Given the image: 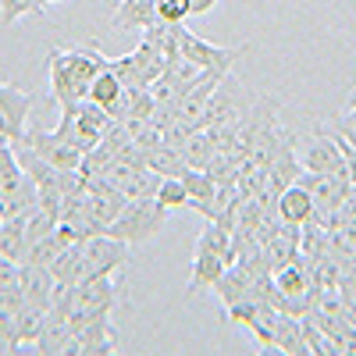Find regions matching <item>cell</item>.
<instances>
[{"label": "cell", "mask_w": 356, "mask_h": 356, "mask_svg": "<svg viewBox=\"0 0 356 356\" xmlns=\"http://www.w3.org/2000/svg\"><path fill=\"white\" fill-rule=\"evenodd\" d=\"M47 68H50V97L61 104V107H72V104L86 100V93L79 89V82L72 79V72H68V65H65V47H54V50H50Z\"/></svg>", "instance_id": "cell-13"}, {"label": "cell", "mask_w": 356, "mask_h": 356, "mask_svg": "<svg viewBox=\"0 0 356 356\" xmlns=\"http://www.w3.org/2000/svg\"><path fill=\"white\" fill-rule=\"evenodd\" d=\"M129 250L122 239L114 235H93L82 243V278H100V275H114L129 264Z\"/></svg>", "instance_id": "cell-6"}, {"label": "cell", "mask_w": 356, "mask_h": 356, "mask_svg": "<svg viewBox=\"0 0 356 356\" xmlns=\"http://www.w3.org/2000/svg\"><path fill=\"white\" fill-rule=\"evenodd\" d=\"M11 282H18V260H11V257L0 253V289L11 285Z\"/></svg>", "instance_id": "cell-37"}, {"label": "cell", "mask_w": 356, "mask_h": 356, "mask_svg": "<svg viewBox=\"0 0 356 356\" xmlns=\"http://www.w3.org/2000/svg\"><path fill=\"white\" fill-rule=\"evenodd\" d=\"M225 260L218 253H207V250H196L193 253V271H189V292L203 289V285H214V278L225 271Z\"/></svg>", "instance_id": "cell-21"}, {"label": "cell", "mask_w": 356, "mask_h": 356, "mask_svg": "<svg viewBox=\"0 0 356 356\" xmlns=\"http://www.w3.org/2000/svg\"><path fill=\"white\" fill-rule=\"evenodd\" d=\"M61 250H65V243L57 239V232H54V235H43V239H36L33 246L25 250V260H22V264H47V267H50L54 257L61 253Z\"/></svg>", "instance_id": "cell-29"}, {"label": "cell", "mask_w": 356, "mask_h": 356, "mask_svg": "<svg viewBox=\"0 0 356 356\" xmlns=\"http://www.w3.org/2000/svg\"><path fill=\"white\" fill-rule=\"evenodd\" d=\"M300 321H303V339H307V349H310L314 356H339V353H335V346H332V339L317 328V321H314L310 314H303Z\"/></svg>", "instance_id": "cell-30"}, {"label": "cell", "mask_w": 356, "mask_h": 356, "mask_svg": "<svg viewBox=\"0 0 356 356\" xmlns=\"http://www.w3.org/2000/svg\"><path fill=\"white\" fill-rule=\"evenodd\" d=\"M246 50H250V43H239V47H214V43L200 40L196 33H189L186 25H178V54H182L186 61H193L196 68H203V72L228 75V68L239 61Z\"/></svg>", "instance_id": "cell-3"}, {"label": "cell", "mask_w": 356, "mask_h": 356, "mask_svg": "<svg viewBox=\"0 0 356 356\" xmlns=\"http://www.w3.org/2000/svg\"><path fill=\"white\" fill-rule=\"evenodd\" d=\"M349 324H353V328H356V310H353V314H349Z\"/></svg>", "instance_id": "cell-41"}, {"label": "cell", "mask_w": 356, "mask_h": 356, "mask_svg": "<svg viewBox=\"0 0 356 356\" xmlns=\"http://www.w3.org/2000/svg\"><path fill=\"white\" fill-rule=\"evenodd\" d=\"M278 218L282 221H296V225H303L310 214H314V196L303 189V186H289V189H282V196H278Z\"/></svg>", "instance_id": "cell-19"}, {"label": "cell", "mask_w": 356, "mask_h": 356, "mask_svg": "<svg viewBox=\"0 0 356 356\" xmlns=\"http://www.w3.org/2000/svg\"><path fill=\"white\" fill-rule=\"evenodd\" d=\"M154 8H157V22H168V25H182L193 15L189 0H154Z\"/></svg>", "instance_id": "cell-31"}, {"label": "cell", "mask_w": 356, "mask_h": 356, "mask_svg": "<svg viewBox=\"0 0 356 356\" xmlns=\"http://www.w3.org/2000/svg\"><path fill=\"white\" fill-rule=\"evenodd\" d=\"M346 107H356V93H353V97H349V104H346Z\"/></svg>", "instance_id": "cell-42"}, {"label": "cell", "mask_w": 356, "mask_h": 356, "mask_svg": "<svg viewBox=\"0 0 356 356\" xmlns=\"http://www.w3.org/2000/svg\"><path fill=\"white\" fill-rule=\"evenodd\" d=\"M157 22V8L154 0H122L111 18V29L125 33V29H150Z\"/></svg>", "instance_id": "cell-17"}, {"label": "cell", "mask_w": 356, "mask_h": 356, "mask_svg": "<svg viewBox=\"0 0 356 356\" xmlns=\"http://www.w3.org/2000/svg\"><path fill=\"white\" fill-rule=\"evenodd\" d=\"M118 303H125V275L114 271V275H100V278H82L75 285V296H72V317H82V314H93V310H114Z\"/></svg>", "instance_id": "cell-2"}, {"label": "cell", "mask_w": 356, "mask_h": 356, "mask_svg": "<svg viewBox=\"0 0 356 356\" xmlns=\"http://www.w3.org/2000/svg\"><path fill=\"white\" fill-rule=\"evenodd\" d=\"M275 353L285 356H310L307 339H303V321L292 314H278L275 321Z\"/></svg>", "instance_id": "cell-16"}, {"label": "cell", "mask_w": 356, "mask_h": 356, "mask_svg": "<svg viewBox=\"0 0 356 356\" xmlns=\"http://www.w3.org/2000/svg\"><path fill=\"white\" fill-rule=\"evenodd\" d=\"M200 75H203V68H196L193 61H186V57H175V61L164 65L161 79L150 86V93L161 107H178V100L200 82Z\"/></svg>", "instance_id": "cell-7"}, {"label": "cell", "mask_w": 356, "mask_h": 356, "mask_svg": "<svg viewBox=\"0 0 356 356\" xmlns=\"http://www.w3.org/2000/svg\"><path fill=\"white\" fill-rule=\"evenodd\" d=\"M189 8H193V15H207L218 8V0H189Z\"/></svg>", "instance_id": "cell-39"}, {"label": "cell", "mask_w": 356, "mask_h": 356, "mask_svg": "<svg viewBox=\"0 0 356 356\" xmlns=\"http://www.w3.org/2000/svg\"><path fill=\"white\" fill-rule=\"evenodd\" d=\"M146 168H150L154 175L161 178H182V171L189 168L182 150H171V146H157V150H146Z\"/></svg>", "instance_id": "cell-22"}, {"label": "cell", "mask_w": 356, "mask_h": 356, "mask_svg": "<svg viewBox=\"0 0 356 356\" xmlns=\"http://www.w3.org/2000/svg\"><path fill=\"white\" fill-rule=\"evenodd\" d=\"M300 164H303V171L332 175V178H349V182H353L349 164H346V157H342V150H339V143L332 139L328 125H321V122L314 125V136H310V143H307Z\"/></svg>", "instance_id": "cell-5"}, {"label": "cell", "mask_w": 356, "mask_h": 356, "mask_svg": "<svg viewBox=\"0 0 356 356\" xmlns=\"http://www.w3.org/2000/svg\"><path fill=\"white\" fill-rule=\"evenodd\" d=\"M36 353H43V356H75V328L68 321V310H61V307L47 310L43 332L36 339Z\"/></svg>", "instance_id": "cell-10"}, {"label": "cell", "mask_w": 356, "mask_h": 356, "mask_svg": "<svg viewBox=\"0 0 356 356\" xmlns=\"http://www.w3.org/2000/svg\"><path fill=\"white\" fill-rule=\"evenodd\" d=\"M18 146H29L36 157H43V161L54 164V168H65V171H79V164H82V154L75 150L68 139L57 136V132L33 129V132H25V139H22Z\"/></svg>", "instance_id": "cell-9"}, {"label": "cell", "mask_w": 356, "mask_h": 356, "mask_svg": "<svg viewBox=\"0 0 356 356\" xmlns=\"http://www.w3.org/2000/svg\"><path fill=\"white\" fill-rule=\"evenodd\" d=\"M22 15H43L36 0H0V22L15 25Z\"/></svg>", "instance_id": "cell-33"}, {"label": "cell", "mask_w": 356, "mask_h": 356, "mask_svg": "<svg viewBox=\"0 0 356 356\" xmlns=\"http://www.w3.org/2000/svg\"><path fill=\"white\" fill-rule=\"evenodd\" d=\"M65 65H68L72 79L79 82V89L89 97V86H93V79L107 68V54H100L97 47H68V50H65Z\"/></svg>", "instance_id": "cell-14"}, {"label": "cell", "mask_w": 356, "mask_h": 356, "mask_svg": "<svg viewBox=\"0 0 356 356\" xmlns=\"http://www.w3.org/2000/svg\"><path fill=\"white\" fill-rule=\"evenodd\" d=\"M328 239H332V228H324V225H317V221H303L300 253H303V257H321V253H328Z\"/></svg>", "instance_id": "cell-27"}, {"label": "cell", "mask_w": 356, "mask_h": 356, "mask_svg": "<svg viewBox=\"0 0 356 356\" xmlns=\"http://www.w3.org/2000/svg\"><path fill=\"white\" fill-rule=\"evenodd\" d=\"M164 225H168V207H161L157 196H136L122 207V214L107 225V235L122 239L125 246H143V243H150L157 232H164Z\"/></svg>", "instance_id": "cell-1"}, {"label": "cell", "mask_w": 356, "mask_h": 356, "mask_svg": "<svg viewBox=\"0 0 356 356\" xmlns=\"http://www.w3.org/2000/svg\"><path fill=\"white\" fill-rule=\"evenodd\" d=\"M18 285H22V292H25V303L50 310L57 278H54V271H50L47 264H18Z\"/></svg>", "instance_id": "cell-11"}, {"label": "cell", "mask_w": 356, "mask_h": 356, "mask_svg": "<svg viewBox=\"0 0 356 356\" xmlns=\"http://www.w3.org/2000/svg\"><path fill=\"white\" fill-rule=\"evenodd\" d=\"M22 339H18V324H15V314H0V356L8 353H18Z\"/></svg>", "instance_id": "cell-34"}, {"label": "cell", "mask_w": 356, "mask_h": 356, "mask_svg": "<svg viewBox=\"0 0 356 356\" xmlns=\"http://www.w3.org/2000/svg\"><path fill=\"white\" fill-rule=\"evenodd\" d=\"M211 289L221 296V303H225V310H228L232 303H239V300H246V296H253V278H250L246 267L228 264L225 271L214 278V285H211Z\"/></svg>", "instance_id": "cell-15"}, {"label": "cell", "mask_w": 356, "mask_h": 356, "mask_svg": "<svg viewBox=\"0 0 356 356\" xmlns=\"http://www.w3.org/2000/svg\"><path fill=\"white\" fill-rule=\"evenodd\" d=\"M22 161L18 154L11 150V139H0V200H4L18 182H22Z\"/></svg>", "instance_id": "cell-25"}, {"label": "cell", "mask_w": 356, "mask_h": 356, "mask_svg": "<svg viewBox=\"0 0 356 356\" xmlns=\"http://www.w3.org/2000/svg\"><path fill=\"white\" fill-rule=\"evenodd\" d=\"M132 57H136V72H139V86L143 89H150L157 79H161V72H164V65H168V57L161 54V47L157 43H150V40H139V47L132 50Z\"/></svg>", "instance_id": "cell-18"}, {"label": "cell", "mask_w": 356, "mask_h": 356, "mask_svg": "<svg viewBox=\"0 0 356 356\" xmlns=\"http://www.w3.org/2000/svg\"><path fill=\"white\" fill-rule=\"evenodd\" d=\"M50 271H54L57 285H79V282H82V243L65 246L61 253L54 257Z\"/></svg>", "instance_id": "cell-20"}, {"label": "cell", "mask_w": 356, "mask_h": 356, "mask_svg": "<svg viewBox=\"0 0 356 356\" xmlns=\"http://www.w3.org/2000/svg\"><path fill=\"white\" fill-rule=\"evenodd\" d=\"M25 250H29V239H25V214L0 221V253L22 264V260H25Z\"/></svg>", "instance_id": "cell-23"}, {"label": "cell", "mask_w": 356, "mask_h": 356, "mask_svg": "<svg viewBox=\"0 0 356 356\" xmlns=\"http://www.w3.org/2000/svg\"><path fill=\"white\" fill-rule=\"evenodd\" d=\"M43 321H47V310H43V307L25 303V307L15 314L18 339H22V342H36V339H40V332H43Z\"/></svg>", "instance_id": "cell-26"}, {"label": "cell", "mask_w": 356, "mask_h": 356, "mask_svg": "<svg viewBox=\"0 0 356 356\" xmlns=\"http://www.w3.org/2000/svg\"><path fill=\"white\" fill-rule=\"evenodd\" d=\"M218 154V146H214V139H211V132L207 129H193V136L186 139V146H182V157H186V164L189 168H207L211 164V157Z\"/></svg>", "instance_id": "cell-24"}, {"label": "cell", "mask_w": 356, "mask_h": 356, "mask_svg": "<svg viewBox=\"0 0 356 356\" xmlns=\"http://www.w3.org/2000/svg\"><path fill=\"white\" fill-rule=\"evenodd\" d=\"M157 200H161V207H186V200H189V193H186V186H182V178H161V186H157Z\"/></svg>", "instance_id": "cell-32"}, {"label": "cell", "mask_w": 356, "mask_h": 356, "mask_svg": "<svg viewBox=\"0 0 356 356\" xmlns=\"http://www.w3.org/2000/svg\"><path fill=\"white\" fill-rule=\"evenodd\" d=\"M182 186H186V193H189L186 207H193V211L203 214L207 221H214V214H218V203H214L218 186H214V178L207 175V171H200V168H186V171H182Z\"/></svg>", "instance_id": "cell-12"}, {"label": "cell", "mask_w": 356, "mask_h": 356, "mask_svg": "<svg viewBox=\"0 0 356 356\" xmlns=\"http://www.w3.org/2000/svg\"><path fill=\"white\" fill-rule=\"evenodd\" d=\"M122 89H125V86H122V79H118L111 68H104V72L93 79V86H89V97H86V100H93V104L107 107L118 93H122Z\"/></svg>", "instance_id": "cell-28"}, {"label": "cell", "mask_w": 356, "mask_h": 356, "mask_svg": "<svg viewBox=\"0 0 356 356\" xmlns=\"http://www.w3.org/2000/svg\"><path fill=\"white\" fill-rule=\"evenodd\" d=\"M36 107V97L18 89L15 82L0 79V139H11L22 143L25 139V118L29 111Z\"/></svg>", "instance_id": "cell-8"}, {"label": "cell", "mask_w": 356, "mask_h": 356, "mask_svg": "<svg viewBox=\"0 0 356 356\" xmlns=\"http://www.w3.org/2000/svg\"><path fill=\"white\" fill-rule=\"evenodd\" d=\"M22 307H25V292H22L18 282H11V285L0 289V314H18Z\"/></svg>", "instance_id": "cell-35"}, {"label": "cell", "mask_w": 356, "mask_h": 356, "mask_svg": "<svg viewBox=\"0 0 356 356\" xmlns=\"http://www.w3.org/2000/svg\"><path fill=\"white\" fill-rule=\"evenodd\" d=\"M107 118H111V122H125V118L132 114V89H122V93H118L107 107Z\"/></svg>", "instance_id": "cell-36"}, {"label": "cell", "mask_w": 356, "mask_h": 356, "mask_svg": "<svg viewBox=\"0 0 356 356\" xmlns=\"http://www.w3.org/2000/svg\"><path fill=\"white\" fill-rule=\"evenodd\" d=\"M342 292V303H346V314H353L356 310V285H346V289H339Z\"/></svg>", "instance_id": "cell-38"}, {"label": "cell", "mask_w": 356, "mask_h": 356, "mask_svg": "<svg viewBox=\"0 0 356 356\" xmlns=\"http://www.w3.org/2000/svg\"><path fill=\"white\" fill-rule=\"evenodd\" d=\"M36 4H40V11H47L50 4H57V0H36Z\"/></svg>", "instance_id": "cell-40"}, {"label": "cell", "mask_w": 356, "mask_h": 356, "mask_svg": "<svg viewBox=\"0 0 356 356\" xmlns=\"http://www.w3.org/2000/svg\"><path fill=\"white\" fill-rule=\"evenodd\" d=\"M72 328H75V356H111L118 349V339H122L111 321V310L72 317Z\"/></svg>", "instance_id": "cell-4"}]
</instances>
